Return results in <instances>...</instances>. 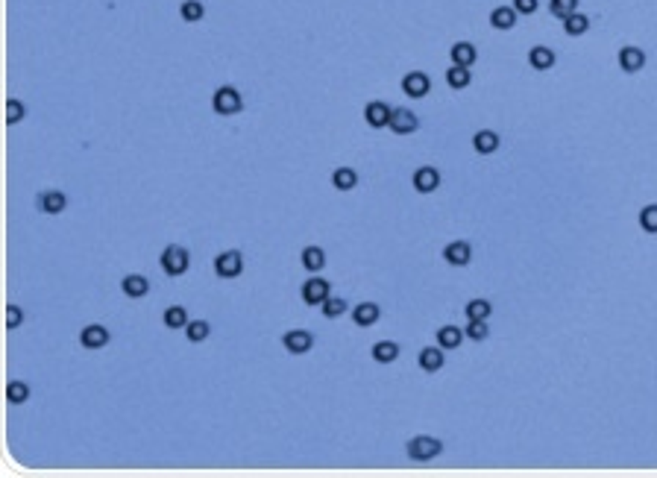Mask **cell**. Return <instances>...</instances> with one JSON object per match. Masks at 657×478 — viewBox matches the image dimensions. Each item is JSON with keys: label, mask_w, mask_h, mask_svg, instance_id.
<instances>
[{"label": "cell", "mask_w": 657, "mask_h": 478, "mask_svg": "<svg viewBox=\"0 0 657 478\" xmlns=\"http://www.w3.org/2000/svg\"><path fill=\"white\" fill-rule=\"evenodd\" d=\"M211 109L217 115H224V117L238 115L241 109H244V97H241V91L235 85H221L214 91V97H211Z\"/></svg>", "instance_id": "cell-1"}, {"label": "cell", "mask_w": 657, "mask_h": 478, "mask_svg": "<svg viewBox=\"0 0 657 478\" xmlns=\"http://www.w3.org/2000/svg\"><path fill=\"white\" fill-rule=\"evenodd\" d=\"M188 267H191V253L185 247H179V244L164 247V253H162V270L167 276H185Z\"/></svg>", "instance_id": "cell-2"}, {"label": "cell", "mask_w": 657, "mask_h": 478, "mask_svg": "<svg viewBox=\"0 0 657 478\" xmlns=\"http://www.w3.org/2000/svg\"><path fill=\"white\" fill-rule=\"evenodd\" d=\"M441 452H443V443L437 440V437L417 435V437H411V440H408V458H411V461L426 464V461H431V458L441 455Z\"/></svg>", "instance_id": "cell-3"}, {"label": "cell", "mask_w": 657, "mask_h": 478, "mask_svg": "<svg viewBox=\"0 0 657 478\" xmlns=\"http://www.w3.org/2000/svg\"><path fill=\"white\" fill-rule=\"evenodd\" d=\"M241 270H244V255L238 250H226L214 258V273L221 279H235V276H241Z\"/></svg>", "instance_id": "cell-4"}, {"label": "cell", "mask_w": 657, "mask_h": 478, "mask_svg": "<svg viewBox=\"0 0 657 478\" xmlns=\"http://www.w3.org/2000/svg\"><path fill=\"white\" fill-rule=\"evenodd\" d=\"M329 294H332V285H329V279H320V276L305 279L303 291H300V297H303L305 305H323L329 299Z\"/></svg>", "instance_id": "cell-5"}, {"label": "cell", "mask_w": 657, "mask_h": 478, "mask_svg": "<svg viewBox=\"0 0 657 478\" xmlns=\"http://www.w3.org/2000/svg\"><path fill=\"white\" fill-rule=\"evenodd\" d=\"M411 185H414V191H417V194H431V191L441 188V171H437V167H431V164H423V167H417V171H414Z\"/></svg>", "instance_id": "cell-6"}, {"label": "cell", "mask_w": 657, "mask_h": 478, "mask_svg": "<svg viewBox=\"0 0 657 478\" xmlns=\"http://www.w3.org/2000/svg\"><path fill=\"white\" fill-rule=\"evenodd\" d=\"M282 346H285L290 355H305V352H311V346H314V334L305 331V329H290V331L282 334Z\"/></svg>", "instance_id": "cell-7"}, {"label": "cell", "mask_w": 657, "mask_h": 478, "mask_svg": "<svg viewBox=\"0 0 657 478\" xmlns=\"http://www.w3.org/2000/svg\"><path fill=\"white\" fill-rule=\"evenodd\" d=\"M391 115H394V109L387 106L384 100H370L367 106H364V121H367V127H373V129L391 127Z\"/></svg>", "instance_id": "cell-8"}, {"label": "cell", "mask_w": 657, "mask_h": 478, "mask_svg": "<svg viewBox=\"0 0 657 478\" xmlns=\"http://www.w3.org/2000/svg\"><path fill=\"white\" fill-rule=\"evenodd\" d=\"M402 91L408 94L411 100H420L431 91V80L423 74V70H411V74L402 77Z\"/></svg>", "instance_id": "cell-9"}, {"label": "cell", "mask_w": 657, "mask_h": 478, "mask_svg": "<svg viewBox=\"0 0 657 478\" xmlns=\"http://www.w3.org/2000/svg\"><path fill=\"white\" fill-rule=\"evenodd\" d=\"M616 59H619V68L625 70V74H640V70L646 68V53L634 44H625Z\"/></svg>", "instance_id": "cell-10"}, {"label": "cell", "mask_w": 657, "mask_h": 478, "mask_svg": "<svg viewBox=\"0 0 657 478\" xmlns=\"http://www.w3.org/2000/svg\"><path fill=\"white\" fill-rule=\"evenodd\" d=\"M109 329L106 326H100V323H91V326H85L83 331H80V344H83V349H103L106 344H109Z\"/></svg>", "instance_id": "cell-11"}, {"label": "cell", "mask_w": 657, "mask_h": 478, "mask_svg": "<svg viewBox=\"0 0 657 478\" xmlns=\"http://www.w3.org/2000/svg\"><path fill=\"white\" fill-rule=\"evenodd\" d=\"M443 258H446V265H452V267H467L473 261V247L467 241H452V244L443 247Z\"/></svg>", "instance_id": "cell-12"}, {"label": "cell", "mask_w": 657, "mask_h": 478, "mask_svg": "<svg viewBox=\"0 0 657 478\" xmlns=\"http://www.w3.org/2000/svg\"><path fill=\"white\" fill-rule=\"evenodd\" d=\"M391 129H394L396 135H411V132L420 129V117L414 115L411 109H394V115H391Z\"/></svg>", "instance_id": "cell-13"}, {"label": "cell", "mask_w": 657, "mask_h": 478, "mask_svg": "<svg viewBox=\"0 0 657 478\" xmlns=\"http://www.w3.org/2000/svg\"><path fill=\"white\" fill-rule=\"evenodd\" d=\"M120 291H124V297H130V299H141V297L150 294V282L141 273H130V276L120 279Z\"/></svg>", "instance_id": "cell-14"}, {"label": "cell", "mask_w": 657, "mask_h": 478, "mask_svg": "<svg viewBox=\"0 0 657 478\" xmlns=\"http://www.w3.org/2000/svg\"><path fill=\"white\" fill-rule=\"evenodd\" d=\"M554 62H557V56H554L552 47H546V44H534L531 51H528V65L534 70H552Z\"/></svg>", "instance_id": "cell-15"}, {"label": "cell", "mask_w": 657, "mask_h": 478, "mask_svg": "<svg viewBox=\"0 0 657 478\" xmlns=\"http://www.w3.org/2000/svg\"><path fill=\"white\" fill-rule=\"evenodd\" d=\"M379 317H382V308H379L376 302H358V305H355V312H352V323H355V326H361V329L376 326V323H379Z\"/></svg>", "instance_id": "cell-16"}, {"label": "cell", "mask_w": 657, "mask_h": 478, "mask_svg": "<svg viewBox=\"0 0 657 478\" xmlns=\"http://www.w3.org/2000/svg\"><path fill=\"white\" fill-rule=\"evenodd\" d=\"M443 361H446L443 346H426V349H420V355H417V364H420L423 373H437V370L443 367Z\"/></svg>", "instance_id": "cell-17"}, {"label": "cell", "mask_w": 657, "mask_h": 478, "mask_svg": "<svg viewBox=\"0 0 657 478\" xmlns=\"http://www.w3.org/2000/svg\"><path fill=\"white\" fill-rule=\"evenodd\" d=\"M449 59H452V65L473 68L475 59H478V51H475V44H470V41H455L452 51H449Z\"/></svg>", "instance_id": "cell-18"}, {"label": "cell", "mask_w": 657, "mask_h": 478, "mask_svg": "<svg viewBox=\"0 0 657 478\" xmlns=\"http://www.w3.org/2000/svg\"><path fill=\"white\" fill-rule=\"evenodd\" d=\"M517 18H520V12L514 9V6H496L493 12H490V27L493 30H514L517 27Z\"/></svg>", "instance_id": "cell-19"}, {"label": "cell", "mask_w": 657, "mask_h": 478, "mask_svg": "<svg viewBox=\"0 0 657 478\" xmlns=\"http://www.w3.org/2000/svg\"><path fill=\"white\" fill-rule=\"evenodd\" d=\"M499 144H502V138H499L493 129H478V132L473 135V147H475V153H481V156L496 153Z\"/></svg>", "instance_id": "cell-20"}, {"label": "cell", "mask_w": 657, "mask_h": 478, "mask_svg": "<svg viewBox=\"0 0 657 478\" xmlns=\"http://www.w3.org/2000/svg\"><path fill=\"white\" fill-rule=\"evenodd\" d=\"M38 208L44 214H62L68 208V197L62 194V191H44V194L38 197Z\"/></svg>", "instance_id": "cell-21"}, {"label": "cell", "mask_w": 657, "mask_h": 478, "mask_svg": "<svg viewBox=\"0 0 657 478\" xmlns=\"http://www.w3.org/2000/svg\"><path fill=\"white\" fill-rule=\"evenodd\" d=\"M300 261H303V267H305L308 273H320V270L326 267V253H323L320 247H305Z\"/></svg>", "instance_id": "cell-22"}, {"label": "cell", "mask_w": 657, "mask_h": 478, "mask_svg": "<svg viewBox=\"0 0 657 478\" xmlns=\"http://www.w3.org/2000/svg\"><path fill=\"white\" fill-rule=\"evenodd\" d=\"M396 358H399V344H394V341L373 344V361L376 364H391V361H396Z\"/></svg>", "instance_id": "cell-23"}, {"label": "cell", "mask_w": 657, "mask_h": 478, "mask_svg": "<svg viewBox=\"0 0 657 478\" xmlns=\"http://www.w3.org/2000/svg\"><path fill=\"white\" fill-rule=\"evenodd\" d=\"M461 341H464V331H461L458 326H441V329H437V346H443V349H458Z\"/></svg>", "instance_id": "cell-24"}, {"label": "cell", "mask_w": 657, "mask_h": 478, "mask_svg": "<svg viewBox=\"0 0 657 478\" xmlns=\"http://www.w3.org/2000/svg\"><path fill=\"white\" fill-rule=\"evenodd\" d=\"M446 83H449V88H455V91L467 88V85L473 83V70L464 68V65H452V68L446 70Z\"/></svg>", "instance_id": "cell-25"}, {"label": "cell", "mask_w": 657, "mask_h": 478, "mask_svg": "<svg viewBox=\"0 0 657 478\" xmlns=\"http://www.w3.org/2000/svg\"><path fill=\"white\" fill-rule=\"evenodd\" d=\"M587 30H590V18L584 15V12H572L569 18H564V33L567 36L578 38V36H584Z\"/></svg>", "instance_id": "cell-26"}, {"label": "cell", "mask_w": 657, "mask_h": 478, "mask_svg": "<svg viewBox=\"0 0 657 478\" xmlns=\"http://www.w3.org/2000/svg\"><path fill=\"white\" fill-rule=\"evenodd\" d=\"M162 320H164V326L167 329H185L191 320H188V312L182 305H167L164 308V314H162Z\"/></svg>", "instance_id": "cell-27"}, {"label": "cell", "mask_w": 657, "mask_h": 478, "mask_svg": "<svg viewBox=\"0 0 657 478\" xmlns=\"http://www.w3.org/2000/svg\"><path fill=\"white\" fill-rule=\"evenodd\" d=\"M332 185L337 191H352L358 185V174L352 171V167H337V171L332 174Z\"/></svg>", "instance_id": "cell-28"}, {"label": "cell", "mask_w": 657, "mask_h": 478, "mask_svg": "<svg viewBox=\"0 0 657 478\" xmlns=\"http://www.w3.org/2000/svg\"><path fill=\"white\" fill-rule=\"evenodd\" d=\"M464 314H467V320H488L493 314V305L488 299H470Z\"/></svg>", "instance_id": "cell-29"}, {"label": "cell", "mask_w": 657, "mask_h": 478, "mask_svg": "<svg viewBox=\"0 0 657 478\" xmlns=\"http://www.w3.org/2000/svg\"><path fill=\"white\" fill-rule=\"evenodd\" d=\"M203 15H206V6L200 4V0H185V4L179 6V18L185 23H197V21H203Z\"/></svg>", "instance_id": "cell-30"}, {"label": "cell", "mask_w": 657, "mask_h": 478, "mask_svg": "<svg viewBox=\"0 0 657 478\" xmlns=\"http://www.w3.org/2000/svg\"><path fill=\"white\" fill-rule=\"evenodd\" d=\"M209 334H211V326H209L206 320H191V323L185 326V338H188L191 344H203Z\"/></svg>", "instance_id": "cell-31"}, {"label": "cell", "mask_w": 657, "mask_h": 478, "mask_svg": "<svg viewBox=\"0 0 657 478\" xmlns=\"http://www.w3.org/2000/svg\"><path fill=\"white\" fill-rule=\"evenodd\" d=\"M640 229L643 232H648V235H657V203H651V206H643L640 208Z\"/></svg>", "instance_id": "cell-32"}, {"label": "cell", "mask_w": 657, "mask_h": 478, "mask_svg": "<svg viewBox=\"0 0 657 478\" xmlns=\"http://www.w3.org/2000/svg\"><path fill=\"white\" fill-rule=\"evenodd\" d=\"M6 399L12 405H23V402L30 399V385H27V381H9V385H6Z\"/></svg>", "instance_id": "cell-33"}, {"label": "cell", "mask_w": 657, "mask_h": 478, "mask_svg": "<svg viewBox=\"0 0 657 478\" xmlns=\"http://www.w3.org/2000/svg\"><path fill=\"white\" fill-rule=\"evenodd\" d=\"M320 312L326 320H335L340 314H347V299H340V297H329L323 305H320Z\"/></svg>", "instance_id": "cell-34"}, {"label": "cell", "mask_w": 657, "mask_h": 478, "mask_svg": "<svg viewBox=\"0 0 657 478\" xmlns=\"http://www.w3.org/2000/svg\"><path fill=\"white\" fill-rule=\"evenodd\" d=\"M549 12L554 18H569L572 12H578V0H549Z\"/></svg>", "instance_id": "cell-35"}, {"label": "cell", "mask_w": 657, "mask_h": 478, "mask_svg": "<svg viewBox=\"0 0 657 478\" xmlns=\"http://www.w3.org/2000/svg\"><path fill=\"white\" fill-rule=\"evenodd\" d=\"M464 334L470 341H484L490 334V326H488V320H470V326L464 329Z\"/></svg>", "instance_id": "cell-36"}, {"label": "cell", "mask_w": 657, "mask_h": 478, "mask_svg": "<svg viewBox=\"0 0 657 478\" xmlns=\"http://www.w3.org/2000/svg\"><path fill=\"white\" fill-rule=\"evenodd\" d=\"M23 115H27V106H23L21 100H15V97H12V100L6 103V121H9V124H18Z\"/></svg>", "instance_id": "cell-37"}, {"label": "cell", "mask_w": 657, "mask_h": 478, "mask_svg": "<svg viewBox=\"0 0 657 478\" xmlns=\"http://www.w3.org/2000/svg\"><path fill=\"white\" fill-rule=\"evenodd\" d=\"M21 323H23V312H21L15 302H9L6 305V329H18Z\"/></svg>", "instance_id": "cell-38"}, {"label": "cell", "mask_w": 657, "mask_h": 478, "mask_svg": "<svg viewBox=\"0 0 657 478\" xmlns=\"http://www.w3.org/2000/svg\"><path fill=\"white\" fill-rule=\"evenodd\" d=\"M514 9L520 15H534V12L540 9V0H514Z\"/></svg>", "instance_id": "cell-39"}]
</instances>
